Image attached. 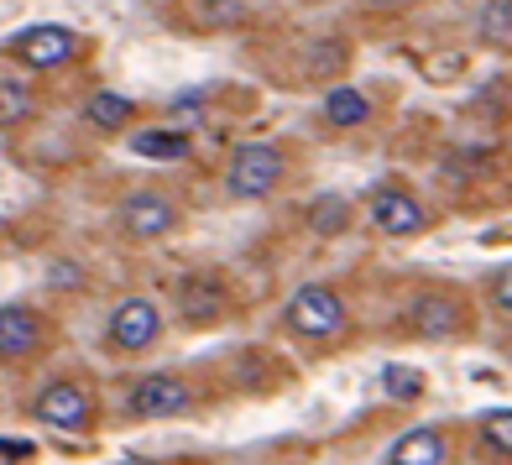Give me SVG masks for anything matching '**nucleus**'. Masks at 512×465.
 <instances>
[{"label": "nucleus", "mask_w": 512, "mask_h": 465, "mask_svg": "<svg viewBox=\"0 0 512 465\" xmlns=\"http://www.w3.org/2000/svg\"><path fill=\"white\" fill-rule=\"evenodd\" d=\"M84 48L89 42L74 27H63V21H37V27L16 32L6 42V58L21 74H63V68H74L84 58Z\"/></svg>", "instance_id": "nucleus-4"}, {"label": "nucleus", "mask_w": 512, "mask_h": 465, "mask_svg": "<svg viewBox=\"0 0 512 465\" xmlns=\"http://www.w3.org/2000/svg\"><path fill=\"white\" fill-rule=\"evenodd\" d=\"M377 382H382V392H387L392 403H418V398L429 392V377H424V371H418V366H403V361H387Z\"/></svg>", "instance_id": "nucleus-20"}, {"label": "nucleus", "mask_w": 512, "mask_h": 465, "mask_svg": "<svg viewBox=\"0 0 512 465\" xmlns=\"http://www.w3.org/2000/svg\"><path fill=\"white\" fill-rule=\"evenodd\" d=\"M283 178H288V152L277 142H241L225 157V194L241 204L272 199L283 189Z\"/></svg>", "instance_id": "nucleus-3"}, {"label": "nucleus", "mask_w": 512, "mask_h": 465, "mask_svg": "<svg viewBox=\"0 0 512 465\" xmlns=\"http://www.w3.org/2000/svg\"><path fill=\"white\" fill-rule=\"evenodd\" d=\"M126 147L136 157H147V162H183L194 152V136L183 126H147V131H131Z\"/></svg>", "instance_id": "nucleus-13"}, {"label": "nucleus", "mask_w": 512, "mask_h": 465, "mask_svg": "<svg viewBox=\"0 0 512 465\" xmlns=\"http://www.w3.org/2000/svg\"><path fill=\"white\" fill-rule=\"evenodd\" d=\"M366 6H377V11H408L413 0H366Z\"/></svg>", "instance_id": "nucleus-27"}, {"label": "nucleus", "mask_w": 512, "mask_h": 465, "mask_svg": "<svg viewBox=\"0 0 512 465\" xmlns=\"http://www.w3.org/2000/svg\"><path fill=\"white\" fill-rule=\"evenodd\" d=\"M502 356L512 361V335H502Z\"/></svg>", "instance_id": "nucleus-29"}, {"label": "nucleus", "mask_w": 512, "mask_h": 465, "mask_svg": "<svg viewBox=\"0 0 512 465\" xmlns=\"http://www.w3.org/2000/svg\"><path fill=\"white\" fill-rule=\"evenodd\" d=\"M476 439H481V450H486V455L512 460V408H492V413H481Z\"/></svg>", "instance_id": "nucleus-21"}, {"label": "nucleus", "mask_w": 512, "mask_h": 465, "mask_svg": "<svg viewBox=\"0 0 512 465\" xmlns=\"http://www.w3.org/2000/svg\"><path fill=\"white\" fill-rule=\"evenodd\" d=\"M115 225H121L126 241L152 246V241H168L183 225V204L173 194H162V189H136V194H126L121 204H115Z\"/></svg>", "instance_id": "nucleus-5"}, {"label": "nucleus", "mask_w": 512, "mask_h": 465, "mask_svg": "<svg viewBox=\"0 0 512 465\" xmlns=\"http://www.w3.org/2000/svg\"><path fill=\"white\" fill-rule=\"evenodd\" d=\"M48 283H58V288H68V283H79V267H74V262H68V267L58 262V267L48 272Z\"/></svg>", "instance_id": "nucleus-26"}, {"label": "nucleus", "mask_w": 512, "mask_h": 465, "mask_svg": "<svg viewBox=\"0 0 512 465\" xmlns=\"http://www.w3.org/2000/svg\"><path fill=\"white\" fill-rule=\"evenodd\" d=\"M32 424L58 429V434H95L100 429V398L84 377H48L32 392Z\"/></svg>", "instance_id": "nucleus-2"}, {"label": "nucleus", "mask_w": 512, "mask_h": 465, "mask_svg": "<svg viewBox=\"0 0 512 465\" xmlns=\"http://www.w3.org/2000/svg\"><path fill=\"white\" fill-rule=\"evenodd\" d=\"M445 455H450L445 429L424 424V429H408L398 445L387 450V465H445Z\"/></svg>", "instance_id": "nucleus-14"}, {"label": "nucleus", "mask_w": 512, "mask_h": 465, "mask_svg": "<svg viewBox=\"0 0 512 465\" xmlns=\"http://www.w3.org/2000/svg\"><path fill=\"white\" fill-rule=\"evenodd\" d=\"M204 105H209V95H204V89H183V95L173 100V121H199V115H204Z\"/></svg>", "instance_id": "nucleus-25"}, {"label": "nucleus", "mask_w": 512, "mask_h": 465, "mask_svg": "<svg viewBox=\"0 0 512 465\" xmlns=\"http://www.w3.org/2000/svg\"><path fill=\"white\" fill-rule=\"evenodd\" d=\"M283 324H288V335L309 340V345H340L351 335V304L330 283H304V288H293Z\"/></svg>", "instance_id": "nucleus-1"}, {"label": "nucleus", "mask_w": 512, "mask_h": 465, "mask_svg": "<svg viewBox=\"0 0 512 465\" xmlns=\"http://www.w3.org/2000/svg\"><path fill=\"white\" fill-rule=\"evenodd\" d=\"M371 121V100L361 95V89L351 84H330V95H324V126L335 131H356Z\"/></svg>", "instance_id": "nucleus-17"}, {"label": "nucleus", "mask_w": 512, "mask_h": 465, "mask_svg": "<svg viewBox=\"0 0 512 465\" xmlns=\"http://www.w3.org/2000/svg\"><path fill=\"white\" fill-rule=\"evenodd\" d=\"M136 105L131 95H121V89H95V95L84 100V126H95L100 136H121V131H131V121H136Z\"/></svg>", "instance_id": "nucleus-12"}, {"label": "nucleus", "mask_w": 512, "mask_h": 465, "mask_svg": "<svg viewBox=\"0 0 512 465\" xmlns=\"http://www.w3.org/2000/svg\"><path fill=\"white\" fill-rule=\"evenodd\" d=\"M157 340H162L157 298L131 293V298H121V304L110 309V319H105V351L110 356H142V351H152Z\"/></svg>", "instance_id": "nucleus-6"}, {"label": "nucleus", "mask_w": 512, "mask_h": 465, "mask_svg": "<svg viewBox=\"0 0 512 465\" xmlns=\"http://www.w3.org/2000/svg\"><path fill=\"white\" fill-rule=\"evenodd\" d=\"M486 162H492L486 152H450L445 162H439V178L445 183H471V178L486 173Z\"/></svg>", "instance_id": "nucleus-23"}, {"label": "nucleus", "mask_w": 512, "mask_h": 465, "mask_svg": "<svg viewBox=\"0 0 512 465\" xmlns=\"http://www.w3.org/2000/svg\"><path fill=\"white\" fill-rule=\"evenodd\" d=\"M194 408V387L178 371H147L126 387V413L131 418H183Z\"/></svg>", "instance_id": "nucleus-11"}, {"label": "nucleus", "mask_w": 512, "mask_h": 465, "mask_svg": "<svg viewBox=\"0 0 512 465\" xmlns=\"http://www.w3.org/2000/svg\"><path fill=\"white\" fill-rule=\"evenodd\" d=\"M408 330L424 340H460L471 330V304L455 288H424L408 298Z\"/></svg>", "instance_id": "nucleus-10"}, {"label": "nucleus", "mask_w": 512, "mask_h": 465, "mask_svg": "<svg viewBox=\"0 0 512 465\" xmlns=\"http://www.w3.org/2000/svg\"><path fill=\"white\" fill-rule=\"evenodd\" d=\"M246 0H194V27L204 32H225V27H236V21H246Z\"/></svg>", "instance_id": "nucleus-22"}, {"label": "nucleus", "mask_w": 512, "mask_h": 465, "mask_svg": "<svg viewBox=\"0 0 512 465\" xmlns=\"http://www.w3.org/2000/svg\"><path fill=\"white\" fill-rule=\"evenodd\" d=\"M345 63H351V42L345 37H319L304 53V79H335V74H345Z\"/></svg>", "instance_id": "nucleus-18"}, {"label": "nucleus", "mask_w": 512, "mask_h": 465, "mask_svg": "<svg viewBox=\"0 0 512 465\" xmlns=\"http://www.w3.org/2000/svg\"><path fill=\"white\" fill-rule=\"evenodd\" d=\"M121 465H157V460H147V455H131V460H121Z\"/></svg>", "instance_id": "nucleus-28"}, {"label": "nucleus", "mask_w": 512, "mask_h": 465, "mask_svg": "<svg viewBox=\"0 0 512 465\" xmlns=\"http://www.w3.org/2000/svg\"><path fill=\"white\" fill-rule=\"evenodd\" d=\"M304 220H309V230H314L319 241H340L345 230L356 225V204L345 199V194H314L309 209H304Z\"/></svg>", "instance_id": "nucleus-15"}, {"label": "nucleus", "mask_w": 512, "mask_h": 465, "mask_svg": "<svg viewBox=\"0 0 512 465\" xmlns=\"http://www.w3.org/2000/svg\"><path fill=\"white\" fill-rule=\"evenodd\" d=\"M486 304H492L502 319H512V262H507L502 272L486 277Z\"/></svg>", "instance_id": "nucleus-24"}, {"label": "nucleus", "mask_w": 512, "mask_h": 465, "mask_svg": "<svg viewBox=\"0 0 512 465\" xmlns=\"http://www.w3.org/2000/svg\"><path fill=\"white\" fill-rule=\"evenodd\" d=\"M53 351V319L32 304H0V366H27Z\"/></svg>", "instance_id": "nucleus-8"}, {"label": "nucleus", "mask_w": 512, "mask_h": 465, "mask_svg": "<svg viewBox=\"0 0 512 465\" xmlns=\"http://www.w3.org/2000/svg\"><path fill=\"white\" fill-rule=\"evenodd\" d=\"M476 37L486 48L512 53V0H481L476 6Z\"/></svg>", "instance_id": "nucleus-19"}, {"label": "nucleus", "mask_w": 512, "mask_h": 465, "mask_svg": "<svg viewBox=\"0 0 512 465\" xmlns=\"http://www.w3.org/2000/svg\"><path fill=\"white\" fill-rule=\"evenodd\" d=\"M366 225L387 241H413L429 230V209L413 189H403V183H382V189L366 194Z\"/></svg>", "instance_id": "nucleus-7"}, {"label": "nucleus", "mask_w": 512, "mask_h": 465, "mask_svg": "<svg viewBox=\"0 0 512 465\" xmlns=\"http://www.w3.org/2000/svg\"><path fill=\"white\" fill-rule=\"evenodd\" d=\"M173 314L189 330H215L230 314V288L220 272H183L173 283Z\"/></svg>", "instance_id": "nucleus-9"}, {"label": "nucleus", "mask_w": 512, "mask_h": 465, "mask_svg": "<svg viewBox=\"0 0 512 465\" xmlns=\"http://www.w3.org/2000/svg\"><path fill=\"white\" fill-rule=\"evenodd\" d=\"M37 115V89L27 74H0V131H21Z\"/></svg>", "instance_id": "nucleus-16"}]
</instances>
